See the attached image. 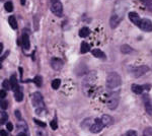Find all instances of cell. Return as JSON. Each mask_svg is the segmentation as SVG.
<instances>
[{"label":"cell","mask_w":152,"mask_h":136,"mask_svg":"<svg viewBox=\"0 0 152 136\" xmlns=\"http://www.w3.org/2000/svg\"><path fill=\"white\" fill-rule=\"evenodd\" d=\"M140 1L142 2V3L144 4L149 10H151L152 11V0H140Z\"/></svg>","instance_id":"83f0119b"},{"label":"cell","mask_w":152,"mask_h":136,"mask_svg":"<svg viewBox=\"0 0 152 136\" xmlns=\"http://www.w3.org/2000/svg\"><path fill=\"white\" fill-rule=\"evenodd\" d=\"M10 84H11V88L13 90H18L19 88V86H18V78H16V76H15V74H12L11 75V77H10Z\"/></svg>","instance_id":"2e32d148"},{"label":"cell","mask_w":152,"mask_h":136,"mask_svg":"<svg viewBox=\"0 0 152 136\" xmlns=\"http://www.w3.org/2000/svg\"><path fill=\"white\" fill-rule=\"evenodd\" d=\"M4 8L7 12H11L13 10V3L11 1H7L4 3Z\"/></svg>","instance_id":"d4e9b609"},{"label":"cell","mask_w":152,"mask_h":136,"mask_svg":"<svg viewBox=\"0 0 152 136\" xmlns=\"http://www.w3.org/2000/svg\"><path fill=\"white\" fill-rule=\"evenodd\" d=\"M51 10L56 16H62L63 14V5L60 2V0L56 1H52V5H51Z\"/></svg>","instance_id":"3957f363"},{"label":"cell","mask_w":152,"mask_h":136,"mask_svg":"<svg viewBox=\"0 0 152 136\" xmlns=\"http://www.w3.org/2000/svg\"><path fill=\"white\" fill-rule=\"evenodd\" d=\"M95 78H96V73L95 71L93 72H90V73L88 74V75L85 77V79H84V86L86 84V86H90L91 83H92L93 81L95 80Z\"/></svg>","instance_id":"8fae6325"},{"label":"cell","mask_w":152,"mask_h":136,"mask_svg":"<svg viewBox=\"0 0 152 136\" xmlns=\"http://www.w3.org/2000/svg\"><path fill=\"white\" fill-rule=\"evenodd\" d=\"M51 128H52V129H53V130H56V129L58 128L56 120H53V121H52V122H51Z\"/></svg>","instance_id":"d6a6232c"},{"label":"cell","mask_w":152,"mask_h":136,"mask_svg":"<svg viewBox=\"0 0 152 136\" xmlns=\"http://www.w3.org/2000/svg\"><path fill=\"white\" fill-rule=\"evenodd\" d=\"M91 54H92V56L96 57V58L102 59V60H106V54H104L102 50H99V49H93V50L91 51Z\"/></svg>","instance_id":"7c38bea8"},{"label":"cell","mask_w":152,"mask_h":136,"mask_svg":"<svg viewBox=\"0 0 152 136\" xmlns=\"http://www.w3.org/2000/svg\"><path fill=\"white\" fill-rule=\"evenodd\" d=\"M131 90L134 93H136V95H141V93H143V90H144V88L141 86H138V84H132Z\"/></svg>","instance_id":"e0dca14e"},{"label":"cell","mask_w":152,"mask_h":136,"mask_svg":"<svg viewBox=\"0 0 152 136\" xmlns=\"http://www.w3.org/2000/svg\"><path fill=\"white\" fill-rule=\"evenodd\" d=\"M149 71V67L146 66V65H142V66H138V67H135L133 70H132V74L134 75V77L138 78L140 76L144 75L145 73Z\"/></svg>","instance_id":"5b68a950"},{"label":"cell","mask_w":152,"mask_h":136,"mask_svg":"<svg viewBox=\"0 0 152 136\" xmlns=\"http://www.w3.org/2000/svg\"><path fill=\"white\" fill-rule=\"evenodd\" d=\"M100 119H102V123H104V126H111V125L114 123L113 118L110 116V115H102Z\"/></svg>","instance_id":"4fadbf2b"},{"label":"cell","mask_w":152,"mask_h":136,"mask_svg":"<svg viewBox=\"0 0 152 136\" xmlns=\"http://www.w3.org/2000/svg\"><path fill=\"white\" fill-rule=\"evenodd\" d=\"M8 54H9V51H7V52H6V54H5V55H4V56H1V61H2V60H3V59H4V58H5V57H6V56H7V55H8Z\"/></svg>","instance_id":"ab89813d"},{"label":"cell","mask_w":152,"mask_h":136,"mask_svg":"<svg viewBox=\"0 0 152 136\" xmlns=\"http://www.w3.org/2000/svg\"><path fill=\"white\" fill-rule=\"evenodd\" d=\"M144 105L146 108V111L148 114H152V104L148 95H144Z\"/></svg>","instance_id":"5bb4252c"},{"label":"cell","mask_w":152,"mask_h":136,"mask_svg":"<svg viewBox=\"0 0 152 136\" xmlns=\"http://www.w3.org/2000/svg\"><path fill=\"white\" fill-rule=\"evenodd\" d=\"M1 136H8V133L5 130H1Z\"/></svg>","instance_id":"f35d334b"},{"label":"cell","mask_w":152,"mask_h":136,"mask_svg":"<svg viewBox=\"0 0 152 136\" xmlns=\"http://www.w3.org/2000/svg\"><path fill=\"white\" fill-rule=\"evenodd\" d=\"M0 52H3V44L0 43Z\"/></svg>","instance_id":"b9f144b4"},{"label":"cell","mask_w":152,"mask_h":136,"mask_svg":"<svg viewBox=\"0 0 152 136\" xmlns=\"http://www.w3.org/2000/svg\"><path fill=\"white\" fill-rule=\"evenodd\" d=\"M33 82H34V83H35L37 86H39V88H41V86H42V84H43V78H42V76H41V75L35 76V78L33 79Z\"/></svg>","instance_id":"603a6c76"},{"label":"cell","mask_w":152,"mask_h":136,"mask_svg":"<svg viewBox=\"0 0 152 136\" xmlns=\"http://www.w3.org/2000/svg\"><path fill=\"white\" fill-rule=\"evenodd\" d=\"M8 23L12 27V29H18V22H16L15 18L13 15L8 18Z\"/></svg>","instance_id":"44dd1931"},{"label":"cell","mask_w":152,"mask_h":136,"mask_svg":"<svg viewBox=\"0 0 152 136\" xmlns=\"http://www.w3.org/2000/svg\"><path fill=\"white\" fill-rule=\"evenodd\" d=\"M14 99H15L16 102H21L23 99V93L22 91H21L20 88H18V90H14Z\"/></svg>","instance_id":"7402d4cb"},{"label":"cell","mask_w":152,"mask_h":136,"mask_svg":"<svg viewBox=\"0 0 152 136\" xmlns=\"http://www.w3.org/2000/svg\"><path fill=\"white\" fill-rule=\"evenodd\" d=\"M104 123H102V119L97 118V119H95V122H93V124L91 125L89 130H90L91 133H99L100 131L104 129Z\"/></svg>","instance_id":"277c9868"},{"label":"cell","mask_w":152,"mask_h":136,"mask_svg":"<svg viewBox=\"0 0 152 136\" xmlns=\"http://www.w3.org/2000/svg\"><path fill=\"white\" fill-rule=\"evenodd\" d=\"M51 86H52V88H54V90H58V88H60V86H61V80L60 79H54L52 81V83H51Z\"/></svg>","instance_id":"4316f807"},{"label":"cell","mask_w":152,"mask_h":136,"mask_svg":"<svg viewBox=\"0 0 152 136\" xmlns=\"http://www.w3.org/2000/svg\"><path fill=\"white\" fill-rule=\"evenodd\" d=\"M89 35H90V29L86 27H82V29L79 31V36H80L81 38H86V37H88Z\"/></svg>","instance_id":"ffe728a7"},{"label":"cell","mask_w":152,"mask_h":136,"mask_svg":"<svg viewBox=\"0 0 152 136\" xmlns=\"http://www.w3.org/2000/svg\"><path fill=\"white\" fill-rule=\"evenodd\" d=\"M2 86H3V88L5 90H11V84H10V81H8V80H4V81L2 82Z\"/></svg>","instance_id":"f1b7e54d"},{"label":"cell","mask_w":152,"mask_h":136,"mask_svg":"<svg viewBox=\"0 0 152 136\" xmlns=\"http://www.w3.org/2000/svg\"><path fill=\"white\" fill-rule=\"evenodd\" d=\"M119 105V95L118 93H112L110 99L108 100V107L111 110H115Z\"/></svg>","instance_id":"8992f818"},{"label":"cell","mask_w":152,"mask_h":136,"mask_svg":"<svg viewBox=\"0 0 152 136\" xmlns=\"http://www.w3.org/2000/svg\"><path fill=\"white\" fill-rule=\"evenodd\" d=\"M139 27H140L142 31L147 32V33L152 32V22L150 20H148V18H142Z\"/></svg>","instance_id":"52a82bcc"},{"label":"cell","mask_w":152,"mask_h":136,"mask_svg":"<svg viewBox=\"0 0 152 136\" xmlns=\"http://www.w3.org/2000/svg\"><path fill=\"white\" fill-rule=\"evenodd\" d=\"M14 114H15V117H16L18 120H21V114H20V112H19L18 110H16V111L14 112Z\"/></svg>","instance_id":"d590c367"},{"label":"cell","mask_w":152,"mask_h":136,"mask_svg":"<svg viewBox=\"0 0 152 136\" xmlns=\"http://www.w3.org/2000/svg\"><path fill=\"white\" fill-rule=\"evenodd\" d=\"M35 123L38 124L40 127H42V128H45V127H46V123L42 122V121H40V120H37V119H35Z\"/></svg>","instance_id":"1f68e13d"},{"label":"cell","mask_w":152,"mask_h":136,"mask_svg":"<svg viewBox=\"0 0 152 136\" xmlns=\"http://www.w3.org/2000/svg\"><path fill=\"white\" fill-rule=\"evenodd\" d=\"M21 42H22V47L25 50H29V47H31V43H29V34H22V37H21Z\"/></svg>","instance_id":"30bf717a"},{"label":"cell","mask_w":152,"mask_h":136,"mask_svg":"<svg viewBox=\"0 0 152 136\" xmlns=\"http://www.w3.org/2000/svg\"><path fill=\"white\" fill-rule=\"evenodd\" d=\"M126 136H137V133H136V131H134V130H129L127 132V135Z\"/></svg>","instance_id":"e575fe53"},{"label":"cell","mask_w":152,"mask_h":136,"mask_svg":"<svg viewBox=\"0 0 152 136\" xmlns=\"http://www.w3.org/2000/svg\"><path fill=\"white\" fill-rule=\"evenodd\" d=\"M121 52L123 53V54H131V53L134 52V50L133 48L130 47L129 45H123L121 46Z\"/></svg>","instance_id":"ac0fdd59"},{"label":"cell","mask_w":152,"mask_h":136,"mask_svg":"<svg viewBox=\"0 0 152 136\" xmlns=\"http://www.w3.org/2000/svg\"><path fill=\"white\" fill-rule=\"evenodd\" d=\"M90 50V45L86 42H82L81 43V48H80V53L81 54H85L87 53L88 51Z\"/></svg>","instance_id":"d6986e66"},{"label":"cell","mask_w":152,"mask_h":136,"mask_svg":"<svg viewBox=\"0 0 152 136\" xmlns=\"http://www.w3.org/2000/svg\"><path fill=\"white\" fill-rule=\"evenodd\" d=\"M33 104L36 108V113L37 114H41L42 112H45V110H46L43 95L40 93H38V91L33 95Z\"/></svg>","instance_id":"7a4b0ae2"},{"label":"cell","mask_w":152,"mask_h":136,"mask_svg":"<svg viewBox=\"0 0 152 136\" xmlns=\"http://www.w3.org/2000/svg\"><path fill=\"white\" fill-rule=\"evenodd\" d=\"M25 1H27V0H20L21 5H25Z\"/></svg>","instance_id":"7bdbcfd3"},{"label":"cell","mask_w":152,"mask_h":136,"mask_svg":"<svg viewBox=\"0 0 152 136\" xmlns=\"http://www.w3.org/2000/svg\"><path fill=\"white\" fill-rule=\"evenodd\" d=\"M122 84V79L121 76L117 72H111L108 74V77H106V86L108 88H116L118 86H120Z\"/></svg>","instance_id":"6da1fadb"},{"label":"cell","mask_w":152,"mask_h":136,"mask_svg":"<svg viewBox=\"0 0 152 136\" xmlns=\"http://www.w3.org/2000/svg\"><path fill=\"white\" fill-rule=\"evenodd\" d=\"M93 122H95V121H92L91 119H86V120L82 122V124H81V127H82V128H87V127H89V128H90L91 125L93 124Z\"/></svg>","instance_id":"cb8c5ba5"},{"label":"cell","mask_w":152,"mask_h":136,"mask_svg":"<svg viewBox=\"0 0 152 136\" xmlns=\"http://www.w3.org/2000/svg\"><path fill=\"white\" fill-rule=\"evenodd\" d=\"M6 127H7L8 131H12V129H13V125H12V123H7V124H6Z\"/></svg>","instance_id":"8d00e7d4"},{"label":"cell","mask_w":152,"mask_h":136,"mask_svg":"<svg viewBox=\"0 0 152 136\" xmlns=\"http://www.w3.org/2000/svg\"><path fill=\"white\" fill-rule=\"evenodd\" d=\"M18 136H27V132H20Z\"/></svg>","instance_id":"60d3db41"},{"label":"cell","mask_w":152,"mask_h":136,"mask_svg":"<svg viewBox=\"0 0 152 136\" xmlns=\"http://www.w3.org/2000/svg\"><path fill=\"white\" fill-rule=\"evenodd\" d=\"M0 97H1V100H4V97H6V90H2L1 93H0Z\"/></svg>","instance_id":"74e56055"},{"label":"cell","mask_w":152,"mask_h":136,"mask_svg":"<svg viewBox=\"0 0 152 136\" xmlns=\"http://www.w3.org/2000/svg\"><path fill=\"white\" fill-rule=\"evenodd\" d=\"M120 22H121V20H120V18L118 15H113L112 18H111L110 20V25L112 29H116V27L119 25Z\"/></svg>","instance_id":"9a60e30c"},{"label":"cell","mask_w":152,"mask_h":136,"mask_svg":"<svg viewBox=\"0 0 152 136\" xmlns=\"http://www.w3.org/2000/svg\"><path fill=\"white\" fill-rule=\"evenodd\" d=\"M129 20H131L132 22L134 23V25H140V23H141V18L139 16V14L138 13H136V12H130L129 13Z\"/></svg>","instance_id":"9c48e42d"},{"label":"cell","mask_w":152,"mask_h":136,"mask_svg":"<svg viewBox=\"0 0 152 136\" xmlns=\"http://www.w3.org/2000/svg\"><path fill=\"white\" fill-rule=\"evenodd\" d=\"M51 66L54 70H60L63 67V61L59 58H52L51 60Z\"/></svg>","instance_id":"ba28073f"},{"label":"cell","mask_w":152,"mask_h":136,"mask_svg":"<svg viewBox=\"0 0 152 136\" xmlns=\"http://www.w3.org/2000/svg\"><path fill=\"white\" fill-rule=\"evenodd\" d=\"M143 136H152V127H147L143 131Z\"/></svg>","instance_id":"f546056e"},{"label":"cell","mask_w":152,"mask_h":136,"mask_svg":"<svg viewBox=\"0 0 152 136\" xmlns=\"http://www.w3.org/2000/svg\"><path fill=\"white\" fill-rule=\"evenodd\" d=\"M7 119H8L7 113H6L4 110H2V111H1V120H0V123H1V125H3L4 123L7 121Z\"/></svg>","instance_id":"484cf974"},{"label":"cell","mask_w":152,"mask_h":136,"mask_svg":"<svg viewBox=\"0 0 152 136\" xmlns=\"http://www.w3.org/2000/svg\"><path fill=\"white\" fill-rule=\"evenodd\" d=\"M36 136H48V135H47L46 131L42 130V129H38V130L36 131Z\"/></svg>","instance_id":"4dcf8cb0"},{"label":"cell","mask_w":152,"mask_h":136,"mask_svg":"<svg viewBox=\"0 0 152 136\" xmlns=\"http://www.w3.org/2000/svg\"><path fill=\"white\" fill-rule=\"evenodd\" d=\"M1 109L2 110L7 109V102L6 101H3V100L1 101Z\"/></svg>","instance_id":"836d02e7"}]
</instances>
